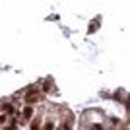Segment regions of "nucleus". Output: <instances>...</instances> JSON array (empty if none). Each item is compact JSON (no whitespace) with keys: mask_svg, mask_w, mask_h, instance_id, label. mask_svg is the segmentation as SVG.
<instances>
[{"mask_svg":"<svg viewBox=\"0 0 130 130\" xmlns=\"http://www.w3.org/2000/svg\"><path fill=\"white\" fill-rule=\"evenodd\" d=\"M39 99H41V95H37V93H33V95H25V101H27V105H31V103H37Z\"/></svg>","mask_w":130,"mask_h":130,"instance_id":"f257e3e1","label":"nucleus"},{"mask_svg":"<svg viewBox=\"0 0 130 130\" xmlns=\"http://www.w3.org/2000/svg\"><path fill=\"white\" fill-rule=\"evenodd\" d=\"M31 115H33V109L29 107V105H27V107L23 109V117H25V119H29V117H31Z\"/></svg>","mask_w":130,"mask_h":130,"instance_id":"f03ea898","label":"nucleus"},{"mask_svg":"<svg viewBox=\"0 0 130 130\" xmlns=\"http://www.w3.org/2000/svg\"><path fill=\"white\" fill-rule=\"evenodd\" d=\"M39 124H41V122H39V119H37V120H33V124H31V130H39Z\"/></svg>","mask_w":130,"mask_h":130,"instance_id":"7ed1b4c3","label":"nucleus"},{"mask_svg":"<svg viewBox=\"0 0 130 130\" xmlns=\"http://www.w3.org/2000/svg\"><path fill=\"white\" fill-rule=\"evenodd\" d=\"M49 89H51V80H49V82H47V84L43 86V91H49Z\"/></svg>","mask_w":130,"mask_h":130,"instance_id":"20e7f679","label":"nucleus"},{"mask_svg":"<svg viewBox=\"0 0 130 130\" xmlns=\"http://www.w3.org/2000/svg\"><path fill=\"white\" fill-rule=\"evenodd\" d=\"M53 128H54L53 122H47V124H45V130H53Z\"/></svg>","mask_w":130,"mask_h":130,"instance_id":"39448f33","label":"nucleus"},{"mask_svg":"<svg viewBox=\"0 0 130 130\" xmlns=\"http://www.w3.org/2000/svg\"><path fill=\"white\" fill-rule=\"evenodd\" d=\"M4 109L8 111V113H14V107H12V105H4Z\"/></svg>","mask_w":130,"mask_h":130,"instance_id":"423d86ee","label":"nucleus"},{"mask_svg":"<svg viewBox=\"0 0 130 130\" xmlns=\"http://www.w3.org/2000/svg\"><path fill=\"white\" fill-rule=\"evenodd\" d=\"M6 130H16V120H12V124L8 126V128H6Z\"/></svg>","mask_w":130,"mask_h":130,"instance_id":"0eeeda50","label":"nucleus"},{"mask_svg":"<svg viewBox=\"0 0 130 130\" xmlns=\"http://www.w3.org/2000/svg\"><path fill=\"white\" fill-rule=\"evenodd\" d=\"M2 122H6V115H2V117H0V124H2Z\"/></svg>","mask_w":130,"mask_h":130,"instance_id":"6e6552de","label":"nucleus"},{"mask_svg":"<svg viewBox=\"0 0 130 130\" xmlns=\"http://www.w3.org/2000/svg\"><path fill=\"white\" fill-rule=\"evenodd\" d=\"M93 130H103V128H101V124H95V126H93Z\"/></svg>","mask_w":130,"mask_h":130,"instance_id":"1a4fd4ad","label":"nucleus"}]
</instances>
